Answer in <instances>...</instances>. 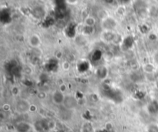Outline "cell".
Here are the masks:
<instances>
[{"label":"cell","mask_w":158,"mask_h":132,"mask_svg":"<svg viewBox=\"0 0 158 132\" xmlns=\"http://www.w3.org/2000/svg\"><path fill=\"white\" fill-rule=\"evenodd\" d=\"M30 128V125L26 122H21L16 126V131L18 132H28Z\"/></svg>","instance_id":"8"},{"label":"cell","mask_w":158,"mask_h":132,"mask_svg":"<svg viewBox=\"0 0 158 132\" xmlns=\"http://www.w3.org/2000/svg\"><path fill=\"white\" fill-rule=\"evenodd\" d=\"M116 35L117 34L113 33L112 31H105L102 35V36H103V39L106 42H111L114 41Z\"/></svg>","instance_id":"9"},{"label":"cell","mask_w":158,"mask_h":132,"mask_svg":"<svg viewBox=\"0 0 158 132\" xmlns=\"http://www.w3.org/2000/svg\"><path fill=\"white\" fill-rule=\"evenodd\" d=\"M149 13L152 17H155V18L158 17V8L155 6L151 7L149 9Z\"/></svg>","instance_id":"14"},{"label":"cell","mask_w":158,"mask_h":132,"mask_svg":"<svg viewBox=\"0 0 158 132\" xmlns=\"http://www.w3.org/2000/svg\"><path fill=\"white\" fill-rule=\"evenodd\" d=\"M102 26L105 30V31H112L117 26V22L113 18L106 17L103 19L102 22Z\"/></svg>","instance_id":"2"},{"label":"cell","mask_w":158,"mask_h":132,"mask_svg":"<svg viewBox=\"0 0 158 132\" xmlns=\"http://www.w3.org/2000/svg\"><path fill=\"white\" fill-rule=\"evenodd\" d=\"M93 32V27H90V26H87L85 25L83 30H82V32L84 35H90Z\"/></svg>","instance_id":"17"},{"label":"cell","mask_w":158,"mask_h":132,"mask_svg":"<svg viewBox=\"0 0 158 132\" xmlns=\"http://www.w3.org/2000/svg\"><path fill=\"white\" fill-rule=\"evenodd\" d=\"M37 96L39 99H45L46 97V93L44 92V91H40V92L38 93Z\"/></svg>","instance_id":"20"},{"label":"cell","mask_w":158,"mask_h":132,"mask_svg":"<svg viewBox=\"0 0 158 132\" xmlns=\"http://www.w3.org/2000/svg\"><path fill=\"white\" fill-rule=\"evenodd\" d=\"M144 70L146 73H148V74H152L154 73V70H155V67L153 64L151 63H147L144 66Z\"/></svg>","instance_id":"13"},{"label":"cell","mask_w":158,"mask_h":132,"mask_svg":"<svg viewBox=\"0 0 158 132\" xmlns=\"http://www.w3.org/2000/svg\"><path fill=\"white\" fill-rule=\"evenodd\" d=\"M85 25L87 26H90V27H93V25L96 24V19L93 16H87L84 20Z\"/></svg>","instance_id":"12"},{"label":"cell","mask_w":158,"mask_h":132,"mask_svg":"<svg viewBox=\"0 0 158 132\" xmlns=\"http://www.w3.org/2000/svg\"><path fill=\"white\" fill-rule=\"evenodd\" d=\"M69 68H70V63H69L68 61H65L63 63V69L64 70H69Z\"/></svg>","instance_id":"18"},{"label":"cell","mask_w":158,"mask_h":132,"mask_svg":"<svg viewBox=\"0 0 158 132\" xmlns=\"http://www.w3.org/2000/svg\"><path fill=\"white\" fill-rule=\"evenodd\" d=\"M34 127L37 132H46L49 129V121L46 120H38L35 123Z\"/></svg>","instance_id":"3"},{"label":"cell","mask_w":158,"mask_h":132,"mask_svg":"<svg viewBox=\"0 0 158 132\" xmlns=\"http://www.w3.org/2000/svg\"><path fill=\"white\" fill-rule=\"evenodd\" d=\"M148 111L150 113L154 114V113H158V102L156 100L152 101L148 106Z\"/></svg>","instance_id":"11"},{"label":"cell","mask_w":158,"mask_h":132,"mask_svg":"<svg viewBox=\"0 0 158 132\" xmlns=\"http://www.w3.org/2000/svg\"><path fill=\"white\" fill-rule=\"evenodd\" d=\"M32 15L37 19H41L45 16V10L43 7L37 6L32 10Z\"/></svg>","instance_id":"7"},{"label":"cell","mask_w":158,"mask_h":132,"mask_svg":"<svg viewBox=\"0 0 158 132\" xmlns=\"http://www.w3.org/2000/svg\"><path fill=\"white\" fill-rule=\"evenodd\" d=\"M60 90L62 93H64L65 91L67 90V86L65 85L64 83L61 84V85H60Z\"/></svg>","instance_id":"22"},{"label":"cell","mask_w":158,"mask_h":132,"mask_svg":"<svg viewBox=\"0 0 158 132\" xmlns=\"http://www.w3.org/2000/svg\"><path fill=\"white\" fill-rule=\"evenodd\" d=\"M29 43L32 48H38L41 43V39L37 34H32L29 38Z\"/></svg>","instance_id":"5"},{"label":"cell","mask_w":158,"mask_h":132,"mask_svg":"<svg viewBox=\"0 0 158 132\" xmlns=\"http://www.w3.org/2000/svg\"><path fill=\"white\" fill-rule=\"evenodd\" d=\"M12 94L14 96H17L19 94V89L17 87H13L12 88Z\"/></svg>","instance_id":"19"},{"label":"cell","mask_w":158,"mask_h":132,"mask_svg":"<svg viewBox=\"0 0 158 132\" xmlns=\"http://www.w3.org/2000/svg\"><path fill=\"white\" fill-rule=\"evenodd\" d=\"M101 56H102V53L100 50H96L93 53V56H92V60H94V61H96V60H100V59L101 58Z\"/></svg>","instance_id":"16"},{"label":"cell","mask_w":158,"mask_h":132,"mask_svg":"<svg viewBox=\"0 0 158 132\" xmlns=\"http://www.w3.org/2000/svg\"><path fill=\"white\" fill-rule=\"evenodd\" d=\"M65 96L63 93H62L60 90H56L53 95V102L56 104H60L64 102Z\"/></svg>","instance_id":"6"},{"label":"cell","mask_w":158,"mask_h":132,"mask_svg":"<svg viewBox=\"0 0 158 132\" xmlns=\"http://www.w3.org/2000/svg\"><path fill=\"white\" fill-rule=\"evenodd\" d=\"M32 69L30 68V67H25V69H24V73L25 74H28V75H30V74H32Z\"/></svg>","instance_id":"21"},{"label":"cell","mask_w":158,"mask_h":132,"mask_svg":"<svg viewBox=\"0 0 158 132\" xmlns=\"http://www.w3.org/2000/svg\"><path fill=\"white\" fill-rule=\"evenodd\" d=\"M30 111L34 112V111H36V107L35 106L34 104H31V107H30Z\"/></svg>","instance_id":"24"},{"label":"cell","mask_w":158,"mask_h":132,"mask_svg":"<svg viewBox=\"0 0 158 132\" xmlns=\"http://www.w3.org/2000/svg\"><path fill=\"white\" fill-rule=\"evenodd\" d=\"M30 107H31V104L29 103V101L24 99L19 100L16 104V109L17 112L22 113H26L30 111Z\"/></svg>","instance_id":"1"},{"label":"cell","mask_w":158,"mask_h":132,"mask_svg":"<svg viewBox=\"0 0 158 132\" xmlns=\"http://www.w3.org/2000/svg\"><path fill=\"white\" fill-rule=\"evenodd\" d=\"M147 132H158V125L151 124L147 127Z\"/></svg>","instance_id":"15"},{"label":"cell","mask_w":158,"mask_h":132,"mask_svg":"<svg viewBox=\"0 0 158 132\" xmlns=\"http://www.w3.org/2000/svg\"><path fill=\"white\" fill-rule=\"evenodd\" d=\"M96 74L100 79H104L107 75V69L105 67H98L96 70Z\"/></svg>","instance_id":"10"},{"label":"cell","mask_w":158,"mask_h":132,"mask_svg":"<svg viewBox=\"0 0 158 132\" xmlns=\"http://www.w3.org/2000/svg\"><path fill=\"white\" fill-rule=\"evenodd\" d=\"M63 104L66 108L67 109H74L75 108L77 105V100L76 98L73 96H67V97H65L64 102Z\"/></svg>","instance_id":"4"},{"label":"cell","mask_w":158,"mask_h":132,"mask_svg":"<svg viewBox=\"0 0 158 132\" xmlns=\"http://www.w3.org/2000/svg\"><path fill=\"white\" fill-rule=\"evenodd\" d=\"M3 110L5 111H9L10 110V105L8 104H5L3 105Z\"/></svg>","instance_id":"23"}]
</instances>
